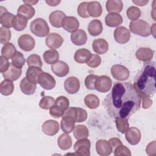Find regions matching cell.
<instances>
[{
	"mask_svg": "<svg viewBox=\"0 0 156 156\" xmlns=\"http://www.w3.org/2000/svg\"><path fill=\"white\" fill-rule=\"evenodd\" d=\"M115 123H116V129L121 133H124L129 126V124L128 122V119L116 118Z\"/></svg>",
	"mask_w": 156,
	"mask_h": 156,
	"instance_id": "obj_45",
	"label": "cell"
},
{
	"mask_svg": "<svg viewBox=\"0 0 156 156\" xmlns=\"http://www.w3.org/2000/svg\"><path fill=\"white\" fill-rule=\"evenodd\" d=\"M110 143V144L111 145V146L112 147V148H115L116 147H117L118 146L120 145V144H122V142L118 138H110L108 141Z\"/></svg>",
	"mask_w": 156,
	"mask_h": 156,
	"instance_id": "obj_56",
	"label": "cell"
},
{
	"mask_svg": "<svg viewBox=\"0 0 156 156\" xmlns=\"http://www.w3.org/2000/svg\"><path fill=\"white\" fill-rule=\"evenodd\" d=\"M92 48L98 54H104L108 49V43L104 38H97L93 41Z\"/></svg>",
	"mask_w": 156,
	"mask_h": 156,
	"instance_id": "obj_23",
	"label": "cell"
},
{
	"mask_svg": "<svg viewBox=\"0 0 156 156\" xmlns=\"http://www.w3.org/2000/svg\"><path fill=\"white\" fill-rule=\"evenodd\" d=\"M90 141L87 138L77 140L74 144L75 154L80 156L90 155Z\"/></svg>",
	"mask_w": 156,
	"mask_h": 156,
	"instance_id": "obj_6",
	"label": "cell"
},
{
	"mask_svg": "<svg viewBox=\"0 0 156 156\" xmlns=\"http://www.w3.org/2000/svg\"><path fill=\"white\" fill-rule=\"evenodd\" d=\"M73 135L77 140L87 138L89 135L88 129L85 125H77L73 130Z\"/></svg>",
	"mask_w": 156,
	"mask_h": 156,
	"instance_id": "obj_37",
	"label": "cell"
},
{
	"mask_svg": "<svg viewBox=\"0 0 156 156\" xmlns=\"http://www.w3.org/2000/svg\"><path fill=\"white\" fill-rule=\"evenodd\" d=\"M30 30L32 34L39 37L48 36L49 32V27L47 22L41 18H36L31 22Z\"/></svg>",
	"mask_w": 156,
	"mask_h": 156,
	"instance_id": "obj_4",
	"label": "cell"
},
{
	"mask_svg": "<svg viewBox=\"0 0 156 156\" xmlns=\"http://www.w3.org/2000/svg\"><path fill=\"white\" fill-rule=\"evenodd\" d=\"M96 150L97 153L102 156H107L111 154L113 148L109 142L105 140H99L96 143Z\"/></svg>",
	"mask_w": 156,
	"mask_h": 156,
	"instance_id": "obj_17",
	"label": "cell"
},
{
	"mask_svg": "<svg viewBox=\"0 0 156 156\" xmlns=\"http://www.w3.org/2000/svg\"><path fill=\"white\" fill-rule=\"evenodd\" d=\"M11 38V31L9 29L2 26L0 28V43L1 44H6L9 43Z\"/></svg>",
	"mask_w": 156,
	"mask_h": 156,
	"instance_id": "obj_46",
	"label": "cell"
},
{
	"mask_svg": "<svg viewBox=\"0 0 156 156\" xmlns=\"http://www.w3.org/2000/svg\"><path fill=\"white\" fill-rule=\"evenodd\" d=\"M60 1H46V2L50 6H57V5H58L60 3Z\"/></svg>",
	"mask_w": 156,
	"mask_h": 156,
	"instance_id": "obj_58",
	"label": "cell"
},
{
	"mask_svg": "<svg viewBox=\"0 0 156 156\" xmlns=\"http://www.w3.org/2000/svg\"><path fill=\"white\" fill-rule=\"evenodd\" d=\"M140 130L135 127L128 128L125 132L126 140L131 145H136L139 143L141 140Z\"/></svg>",
	"mask_w": 156,
	"mask_h": 156,
	"instance_id": "obj_12",
	"label": "cell"
},
{
	"mask_svg": "<svg viewBox=\"0 0 156 156\" xmlns=\"http://www.w3.org/2000/svg\"><path fill=\"white\" fill-rule=\"evenodd\" d=\"M20 87L23 93L27 95H31L35 93L37 86L35 83L30 82L26 77H24L21 80Z\"/></svg>",
	"mask_w": 156,
	"mask_h": 156,
	"instance_id": "obj_27",
	"label": "cell"
},
{
	"mask_svg": "<svg viewBox=\"0 0 156 156\" xmlns=\"http://www.w3.org/2000/svg\"><path fill=\"white\" fill-rule=\"evenodd\" d=\"M130 38V33L129 29L124 26L117 27L114 31L115 40L120 44H125Z\"/></svg>",
	"mask_w": 156,
	"mask_h": 156,
	"instance_id": "obj_10",
	"label": "cell"
},
{
	"mask_svg": "<svg viewBox=\"0 0 156 156\" xmlns=\"http://www.w3.org/2000/svg\"><path fill=\"white\" fill-rule=\"evenodd\" d=\"M66 17L65 13L61 10H55L51 13L49 16V22L52 26L57 28L62 27V21Z\"/></svg>",
	"mask_w": 156,
	"mask_h": 156,
	"instance_id": "obj_20",
	"label": "cell"
},
{
	"mask_svg": "<svg viewBox=\"0 0 156 156\" xmlns=\"http://www.w3.org/2000/svg\"><path fill=\"white\" fill-rule=\"evenodd\" d=\"M75 120L71 116H63L60 121V126L62 131L66 133H69L73 131L75 127Z\"/></svg>",
	"mask_w": 156,
	"mask_h": 156,
	"instance_id": "obj_26",
	"label": "cell"
},
{
	"mask_svg": "<svg viewBox=\"0 0 156 156\" xmlns=\"http://www.w3.org/2000/svg\"><path fill=\"white\" fill-rule=\"evenodd\" d=\"M105 22L107 26L109 27H117L121 24L123 22V19L119 13H111L107 14L105 17Z\"/></svg>",
	"mask_w": 156,
	"mask_h": 156,
	"instance_id": "obj_25",
	"label": "cell"
},
{
	"mask_svg": "<svg viewBox=\"0 0 156 156\" xmlns=\"http://www.w3.org/2000/svg\"><path fill=\"white\" fill-rule=\"evenodd\" d=\"M112 81L107 76H98L95 82V90L101 93H107L112 88Z\"/></svg>",
	"mask_w": 156,
	"mask_h": 156,
	"instance_id": "obj_8",
	"label": "cell"
},
{
	"mask_svg": "<svg viewBox=\"0 0 156 156\" xmlns=\"http://www.w3.org/2000/svg\"><path fill=\"white\" fill-rule=\"evenodd\" d=\"M65 110L58 105L54 104L49 108V114L54 118H59L63 116Z\"/></svg>",
	"mask_w": 156,
	"mask_h": 156,
	"instance_id": "obj_48",
	"label": "cell"
},
{
	"mask_svg": "<svg viewBox=\"0 0 156 156\" xmlns=\"http://www.w3.org/2000/svg\"><path fill=\"white\" fill-rule=\"evenodd\" d=\"M60 127L58 122L52 119H49L43 122L41 127L43 132L49 136H53L59 131Z\"/></svg>",
	"mask_w": 156,
	"mask_h": 156,
	"instance_id": "obj_14",
	"label": "cell"
},
{
	"mask_svg": "<svg viewBox=\"0 0 156 156\" xmlns=\"http://www.w3.org/2000/svg\"><path fill=\"white\" fill-rule=\"evenodd\" d=\"M101 63V58L98 54H91L89 60L87 62V65L91 68H96Z\"/></svg>",
	"mask_w": 156,
	"mask_h": 156,
	"instance_id": "obj_47",
	"label": "cell"
},
{
	"mask_svg": "<svg viewBox=\"0 0 156 156\" xmlns=\"http://www.w3.org/2000/svg\"><path fill=\"white\" fill-rule=\"evenodd\" d=\"M27 64L30 66H35L38 68L42 67V61L40 57L37 54H31L27 58Z\"/></svg>",
	"mask_w": 156,
	"mask_h": 156,
	"instance_id": "obj_41",
	"label": "cell"
},
{
	"mask_svg": "<svg viewBox=\"0 0 156 156\" xmlns=\"http://www.w3.org/2000/svg\"><path fill=\"white\" fill-rule=\"evenodd\" d=\"M114 155H127L130 156L131 152L128 147L125 146L124 145L120 144L116 147L114 150Z\"/></svg>",
	"mask_w": 156,
	"mask_h": 156,
	"instance_id": "obj_50",
	"label": "cell"
},
{
	"mask_svg": "<svg viewBox=\"0 0 156 156\" xmlns=\"http://www.w3.org/2000/svg\"><path fill=\"white\" fill-rule=\"evenodd\" d=\"M140 98L142 99V107L143 108H148L152 104V101L150 99V98L142 95L140 96Z\"/></svg>",
	"mask_w": 156,
	"mask_h": 156,
	"instance_id": "obj_54",
	"label": "cell"
},
{
	"mask_svg": "<svg viewBox=\"0 0 156 156\" xmlns=\"http://www.w3.org/2000/svg\"><path fill=\"white\" fill-rule=\"evenodd\" d=\"M126 14L129 20L135 21L141 16V11L139 8L135 6H130L127 10Z\"/></svg>",
	"mask_w": 156,
	"mask_h": 156,
	"instance_id": "obj_44",
	"label": "cell"
},
{
	"mask_svg": "<svg viewBox=\"0 0 156 156\" xmlns=\"http://www.w3.org/2000/svg\"><path fill=\"white\" fill-rule=\"evenodd\" d=\"M38 83H39L43 88L50 90L55 87L56 82L55 79L50 74L43 72L39 76Z\"/></svg>",
	"mask_w": 156,
	"mask_h": 156,
	"instance_id": "obj_11",
	"label": "cell"
},
{
	"mask_svg": "<svg viewBox=\"0 0 156 156\" xmlns=\"http://www.w3.org/2000/svg\"><path fill=\"white\" fill-rule=\"evenodd\" d=\"M103 30L102 22L99 20H93L88 26L89 34L92 36H97L101 34Z\"/></svg>",
	"mask_w": 156,
	"mask_h": 156,
	"instance_id": "obj_31",
	"label": "cell"
},
{
	"mask_svg": "<svg viewBox=\"0 0 156 156\" xmlns=\"http://www.w3.org/2000/svg\"><path fill=\"white\" fill-rule=\"evenodd\" d=\"M104 105L112 118L129 119L140 108L141 98L133 84L116 82L105 97Z\"/></svg>",
	"mask_w": 156,
	"mask_h": 156,
	"instance_id": "obj_1",
	"label": "cell"
},
{
	"mask_svg": "<svg viewBox=\"0 0 156 156\" xmlns=\"http://www.w3.org/2000/svg\"><path fill=\"white\" fill-rule=\"evenodd\" d=\"M21 68H16L12 64V63H10L8 69L2 74L5 79H9L12 81H14L18 80L20 78V77L21 76Z\"/></svg>",
	"mask_w": 156,
	"mask_h": 156,
	"instance_id": "obj_21",
	"label": "cell"
},
{
	"mask_svg": "<svg viewBox=\"0 0 156 156\" xmlns=\"http://www.w3.org/2000/svg\"><path fill=\"white\" fill-rule=\"evenodd\" d=\"M87 10L90 16L93 18L99 17L102 13L101 5L98 1H91L88 2Z\"/></svg>",
	"mask_w": 156,
	"mask_h": 156,
	"instance_id": "obj_28",
	"label": "cell"
},
{
	"mask_svg": "<svg viewBox=\"0 0 156 156\" xmlns=\"http://www.w3.org/2000/svg\"><path fill=\"white\" fill-rule=\"evenodd\" d=\"M55 104L54 99L49 96H43L39 102V106L41 108L48 110Z\"/></svg>",
	"mask_w": 156,
	"mask_h": 156,
	"instance_id": "obj_42",
	"label": "cell"
},
{
	"mask_svg": "<svg viewBox=\"0 0 156 156\" xmlns=\"http://www.w3.org/2000/svg\"><path fill=\"white\" fill-rule=\"evenodd\" d=\"M14 90V85L12 80L5 79L1 82L0 85V92L4 96L10 95Z\"/></svg>",
	"mask_w": 156,
	"mask_h": 156,
	"instance_id": "obj_38",
	"label": "cell"
},
{
	"mask_svg": "<svg viewBox=\"0 0 156 156\" xmlns=\"http://www.w3.org/2000/svg\"><path fill=\"white\" fill-rule=\"evenodd\" d=\"M45 43L46 46L51 49L60 48L63 43V38L57 33H51L47 36Z\"/></svg>",
	"mask_w": 156,
	"mask_h": 156,
	"instance_id": "obj_13",
	"label": "cell"
},
{
	"mask_svg": "<svg viewBox=\"0 0 156 156\" xmlns=\"http://www.w3.org/2000/svg\"><path fill=\"white\" fill-rule=\"evenodd\" d=\"M154 52L149 48H140L135 52L136 58L140 61L149 62L153 58Z\"/></svg>",
	"mask_w": 156,
	"mask_h": 156,
	"instance_id": "obj_24",
	"label": "cell"
},
{
	"mask_svg": "<svg viewBox=\"0 0 156 156\" xmlns=\"http://www.w3.org/2000/svg\"><path fill=\"white\" fill-rule=\"evenodd\" d=\"M24 4H27V5H35L38 2V1H23Z\"/></svg>",
	"mask_w": 156,
	"mask_h": 156,
	"instance_id": "obj_59",
	"label": "cell"
},
{
	"mask_svg": "<svg viewBox=\"0 0 156 156\" xmlns=\"http://www.w3.org/2000/svg\"><path fill=\"white\" fill-rule=\"evenodd\" d=\"M0 60H1L0 71L1 73H3L8 69L10 65V63L9 62L8 59L2 55L0 57Z\"/></svg>",
	"mask_w": 156,
	"mask_h": 156,
	"instance_id": "obj_53",
	"label": "cell"
},
{
	"mask_svg": "<svg viewBox=\"0 0 156 156\" xmlns=\"http://www.w3.org/2000/svg\"><path fill=\"white\" fill-rule=\"evenodd\" d=\"M154 61L146 62L141 69L136 74L133 84L140 96L152 98L155 93L156 69Z\"/></svg>",
	"mask_w": 156,
	"mask_h": 156,
	"instance_id": "obj_2",
	"label": "cell"
},
{
	"mask_svg": "<svg viewBox=\"0 0 156 156\" xmlns=\"http://www.w3.org/2000/svg\"><path fill=\"white\" fill-rule=\"evenodd\" d=\"M71 40L75 45H83L85 44L87 41V34L83 29H77L71 34Z\"/></svg>",
	"mask_w": 156,
	"mask_h": 156,
	"instance_id": "obj_22",
	"label": "cell"
},
{
	"mask_svg": "<svg viewBox=\"0 0 156 156\" xmlns=\"http://www.w3.org/2000/svg\"><path fill=\"white\" fill-rule=\"evenodd\" d=\"M88 2H81L77 7V13L78 15L83 18H87L90 17V15L87 10Z\"/></svg>",
	"mask_w": 156,
	"mask_h": 156,
	"instance_id": "obj_51",
	"label": "cell"
},
{
	"mask_svg": "<svg viewBox=\"0 0 156 156\" xmlns=\"http://www.w3.org/2000/svg\"><path fill=\"white\" fill-rule=\"evenodd\" d=\"M35 13V10L34 8L27 4H23L20 5L17 10L18 15H21L24 17H26L27 20L32 18Z\"/></svg>",
	"mask_w": 156,
	"mask_h": 156,
	"instance_id": "obj_36",
	"label": "cell"
},
{
	"mask_svg": "<svg viewBox=\"0 0 156 156\" xmlns=\"http://www.w3.org/2000/svg\"><path fill=\"white\" fill-rule=\"evenodd\" d=\"M135 4L139 5V6H144L145 5H146L148 2L149 1L146 0V1H132Z\"/></svg>",
	"mask_w": 156,
	"mask_h": 156,
	"instance_id": "obj_57",
	"label": "cell"
},
{
	"mask_svg": "<svg viewBox=\"0 0 156 156\" xmlns=\"http://www.w3.org/2000/svg\"><path fill=\"white\" fill-rule=\"evenodd\" d=\"M25 58L21 52L16 51L15 54L12 58V64L18 68H21L25 64Z\"/></svg>",
	"mask_w": 156,
	"mask_h": 156,
	"instance_id": "obj_43",
	"label": "cell"
},
{
	"mask_svg": "<svg viewBox=\"0 0 156 156\" xmlns=\"http://www.w3.org/2000/svg\"><path fill=\"white\" fill-rule=\"evenodd\" d=\"M146 151L149 155H155V141H153L148 144L146 148Z\"/></svg>",
	"mask_w": 156,
	"mask_h": 156,
	"instance_id": "obj_55",
	"label": "cell"
},
{
	"mask_svg": "<svg viewBox=\"0 0 156 156\" xmlns=\"http://www.w3.org/2000/svg\"><path fill=\"white\" fill-rule=\"evenodd\" d=\"M129 29L132 33L141 37H146L151 35V26L149 24L143 20L130 21Z\"/></svg>",
	"mask_w": 156,
	"mask_h": 156,
	"instance_id": "obj_3",
	"label": "cell"
},
{
	"mask_svg": "<svg viewBox=\"0 0 156 156\" xmlns=\"http://www.w3.org/2000/svg\"><path fill=\"white\" fill-rule=\"evenodd\" d=\"M110 71L113 77L119 81L127 80L130 74L129 69L126 66L119 64L114 65L112 66Z\"/></svg>",
	"mask_w": 156,
	"mask_h": 156,
	"instance_id": "obj_7",
	"label": "cell"
},
{
	"mask_svg": "<svg viewBox=\"0 0 156 156\" xmlns=\"http://www.w3.org/2000/svg\"><path fill=\"white\" fill-rule=\"evenodd\" d=\"M43 73V72L40 68L35 67V66H30V67H29V68L26 71V77L30 82L37 84L38 83L39 76Z\"/></svg>",
	"mask_w": 156,
	"mask_h": 156,
	"instance_id": "obj_29",
	"label": "cell"
},
{
	"mask_svg": "<svg viewBox=\"0 0 156 156\" xmlns=\"http://www.w3.org/2000/svg\"><path fill=\"white\" fill-rule=\"evenodd\" d=\"M98 76L95 74H90L85 79V85L87 88L89 90H95V82Z\"/></svg>",
	"mask_w": 156,
	"mask_h": 156,
	"instance_id": "obj_49",
	"label": "cell"
},
{
	"mask_svg": "<svg viewBox=\"0 0 156 156\" xmlns=\"http://www.w3.org/2000/svg\"><path fill=\"white\" fill-rule=\"evenodd\" d=\"M0 23L2 26L5 28H10L13 27V20L15 17L13 13H10L7 10L2 6L0 7Z\"/></svg>",
	"mask_w": 156,
	"mask_h": 156,
	"instance_id": "obj_16",
	"label": "cell"
},
{
	"mask_svg": "<svg viewBox=\"0 0 156 156\" xmlns=\"http://www.w3.org/2000/svg\"><path fill=\"white\" fill-rule=\"evenodd\" d=\"M16 49L14 44L12 43H7L2 46L1 49V55L5 57L8 60L12 59L13 56L16 52Z\"/></svg>",
	"mask_w": 156,
	"mask_h": 156,
	"instance_id": "obj_39",
	"label": "cell"
},
{
	"mask_svg": "<svg viewBox=\"0 0 156 156\" xmlns=\"http://www.w3.org/2000/svg\"><path fill=\"white\" fill-rule=\"evenodd\" d=\"M57 144L62 150L66 151L70 149L72 146V140L70 135L66 133L60 135L57 140Z\"/></svg>",
	"mask_w": 156,
	"mask_h": 156,
	"instance_id": "obj_33",
	"label": "cell"
},
{
	"mask_svg": "<svg viewBox=\"0 0 156 156\" xmlns=\"http://www.w3.org/2000/svg\"><path fill=\"white\" fill-rule=\"evenodd\" d=\"M63 28L68 32H74L79 27V22L74 16H66L62 21Z\"/></svg>",
	"mask_w": 156,
	"mask_h": 156,
	"instance_id": "obj_19",
	"label": "cell"
},
{
	"mask_svg": "<svg viewBox=\"0 0 156 156\" xmlns=\"http://www.w3.org/2000/svg\"><path fill=\"white\" fill-rule=\"evenodd\" d=\"M55 104L62 108L63 110H66L69 105V102L68 99L63 96H60L58 97L55 101Z\"/></svg>",
	"mask_w": 156,
	"mask_h": 156,
	"instance_id": "obj_52",
	"label": "cell"
},
{
	"mask_svg": "<svg viewBox=\"0 0 156 156\" xmlns=\"http://www.w3.org/2000/svg\"><path fill=\"white\" fill-rule=\"evenodd\" d=\"M63 116L72 117L76 122H82L87 118V113L85 110L79 107H68L64 112Z\"/></svg>",
	"mask_w": 156,
	"mask_h": 156,
	"instance_id": "obj_5",
	"label": "cell"
},
{
	"mask_svg": "<svg viewBox=\"0 0 156 156\" xmlns=\"http://www.w3.org/2000/svg\"><path fill=\"white\" fill-rule=\"evenodd\" d=\"M84 102L89 108L95 109L99 105L100 101L96 95L90 94L85 97Z\"/></svg>",
	"mask_w": 156,
	"mask_h": 156,
	"instance_id": "obj_40",
	"label": "cell"
},
{
	"mask_svg": "<svg viewBox=\"0 0 156 156\" xmlns=\"http://www.w3.org/2000/svg\"><path fill=\"white\" fill-rule=\"evenodd\" d=\"M64 88L69 94H75L80 89L79 80L74 76L67 78L64 82Z\"/></svg>",
	"mask_w": 156,
	"mask_h": 156,
	"instance_id": "obj_15",
	"label": "cell"
},
{
	"mask_svg": "<svg viewBox=\"0 0 156 156\" xmlns=\"http://www.w3.org/2000/svg\"><path fill=\"white\" fill-rule=\"evenodd\" d=\"M123 4L121 0H108L106 2V9L110 13H118L122 11Z\"/></svg>",
	"mask_w": 156,
	"mask_h": 156,
	"instance_id": "obj_32",
	"label": "cell"
},
{
	"mask_svg": "<svg viewBox=\"0 0 156 156\" xmlns=\"http://www.w3.org/2000/svg\"><path fill=\"white\" fill-rule=\"evenodd\" d=\"M27 20L26 17L21 15H16L13 20V27L17 31H21L26 27Z\"/></svg>",
	"mask_w": 156,
	"mask_h": 156,
	"instance_id": "obj_34",
	"label": "cell"
},
{
	"mask_svg": "<svg viewBox=\"0 0 156 156\" xmlns=\"http://www.w3.org/2000/svg\"><path fill=\"white\" fill-rule=\"evenodd\" d=\"M91 54L89 50L85 48H82L77 50L74 54V58L78 63H84L89 60Z\"/></svg>",
	"mask_w": 156,
	"mask_h": 156,
	"instance_id": "obj_30",
	"label": "cell"
},
{
	"mask_svg": "<svg viewBox=\"0 0 156 156\" xmlns=\"http://www.w3.org/2000/svg\"><path fill=\"white\" fill-rule=\"evenodd\" d=\"M43 59L47 64L52 65L57 62L59 58V54L55 49H49L46 51L43 55Z\"/></svg>",
	"mask_w": 156,
	"mask_h": 156,
	"instance_id": "obj_35",
	"label": "cell"
},
{
	"mask_svg": "<svg viewBox=\"0 0 156 156\" xmlns=\"http://www.w3.org/2000/svg\"><path fill=\"white\" fill-rule=\"evenodd\" d=\"M18 44L20 49L28 52L32 51L34 48L35 41L31 35L29 34H23L18 38Z\"/></svg>",
	"mask_w": 156,
	"mask_h": 156,
	"instance_id": "obj_9",
	"label": "cell"
},
{
	"mask_svg": "<svg viewBox=\"0 0 156 156\" xmlns=\"http://www.w3.org/2000/svg\"><path fill=\"white\" fill-rule=\"evenodd\" d=\"M51 70L58 77H64L68 74L69 68L66 63L59 60L51 65Z\"/></svg>",
	"mask_w": 156,
	"mask_h": 156,
	"instance_id": "obj_18",
	"label": "cell"
}]
</instances>
